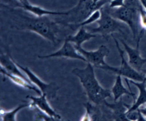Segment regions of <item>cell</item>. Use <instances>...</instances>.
Here are the masks:
<instances>
[{
    "label": "cell",
    "instance_id": "83f0119b",
    "mask_svg": "<svg viewBox=\"0 0 146 121\" xmlns=\"http://www.w3.org/2000/svg\"><path fill=\"white\" fill-rule=\"evenodd\" d=\"M93 1V2L95 3H96V2H97L98 1H99V0H92Z\"/></svg>",
    "mask_w": 146,
    "mask_h": 121
},
{
    "label": "cell",
    "instance_id": "603a6c76",
    "mask_svg": "<svg viewBox=\"0 0 146 121\" xmlns=\"http://www.w3.org/2000/svg\"><path fill=\"white\" fill-rule=\"evenodd\" d=\"M139 23L143 30H146V10L143 6L139 10Z\"/></svg>",
    "mask_w": 146,
    "mask_h": 121
},
{
    "label": "cell",
    "instance_id": "6da1fadb",
    "mask_svg": "<svg viewBox=\"0 0 146 121\" xmlns=\"http://www.w3.org/2000/svg\"><path fill=\"white\" fill-rule=\"evenodd\" d=\"M72 73L77 76L83 87L89 101L97 105H102L107 98L111 97L110 89L103 87L96 78L94 66L87 62L84 68H74Z\"/></svg>",
    "mask_w": 146,
    "mask_h": 121
},
{
    "label": "cell",
    "instance_id": "cb8c5ba5",
    "mask_svg": "<svg viewBox=\"0 0 146 121\" xmlns=\"http://www.w3.org/2000/svg\"><path fill=\"white\" fill-rule=\"evenodd\" d=\"M125 0H112L109 3L110 8H116L123 6L125 5Z\"/></svg>",
    "mask_w": 146,
    "mask_h": 121
},
{
    "label": "cell",
    "instance_id": "7c38bea8",
    "mask_svg": "<svg viewBox=\"0 0 146 121\" xmlns=\"http://www.w3.org/2000/svg\"><path fill=\"white\" fill-rule=\"evenodd\" d=\"M0 62L1 67L3 68L8 73L29 80L26 75L23 74L21 71V69L16 64L15 60L10 54L1 53L0 56Z\"/></svg>",
    "mask_w": 146,
    "mask_h": 121
},
{
    "label": "cell",
    "instance_id": "d4e9b609",
    "mask_svg": "<svg viewBox=\"0 0 146 121\" xmlns=\"http://www.w3.org/2000/svg\"><path fill=\"white\" fill-rule=\"evenodd\" d=\"M139 110H140V112L141 113V114L144 116V118H146V107L144 108H142V109L139 108Z\"/></svg>",
    "mask_w": 146,
    "mask_h": 121
},
{
    "label": "cell",
    "instance_id": "8fae6325",
    "mask_svg": "<svg viewBox=\"0 0 146 121\" xmlns=\"http://www.w3.org/2000/svg\"><path fill=\"white\" fill-rule=\"evenodd\" d=\"M103 105L107 107L111 111L110 116L113 120H128L126 117V112L129 105L125 103L121 98L114 103H108L106 100Z\"/></svg>",
    "mask_w": 146,
    "mask_h": 121
},
{
    "label": "cell",
    "instance_id": "4fadbf2b",
    "mask_svg": "<svg viewBox=\"0 0 146 121\" xmlns=\"http://www.w3.org/2000/svg\"><path fill=\"white\" fill-rule=\"evenodd\" d=\"M15 7H19L24 10L28 11L31 14H33L35 16L41 17L43 16H48V15H59V16H66L68 14V10L66 11H50L46 9H44L41 7L38 6L34 5L31 4L26 5H18Z\"/></svg>",
    "mask_w": 146,
    "mask_h": 121
},
{
    "label": "cell",
    "instance_id": "9c48e42d",
    "mask_svg": "<svg viewBox=\"0 0 146 121\" xmlns=\"http://www.w3.org/2000/svg\"><path fill=\"white\" fill-rule=\"evenodd\" d=\"M38 57L42 59L52 57H64L80 60L86 62L84 57L77 51L74 45L72 44V43L66 39H64L63 45L58 51L47 55L38 56Z\"/></svg>",
    "mask_w": 146,
    "mask_h": 121
},
{
    "label": "cell",
    "instance_id": "d6986e66",
    "mask_svg": "<svg viewBox=\"0 0 146 121\" xmlns=\"http://www.w3.org/2000/svg\"><path fill=\"white\" fill-rule=\"evenodd\" d=\"M30 106V103L25 102L17 106L14 109L9 111H6L3 109L1 110V118L3 121H15L16 120L17 114L22 109Z\"/></svg>",
    "mask_w": 146,
    "mask_h": 121
},
{
    "label": "cell",
    "instance_id": "5b68a950",
    "mask_svg": "<svg viewBox=\"0 0 146 121\" xmlns=\"http://www.w3.org/2000/svg\"><path fill=\"white\" fill-rule=\"evenodd\" d=\"M113 37L114 41L115 43L116 48L119 53V56L121 59V64L119 67L112 66L110 65H108L107 67L105 68V70L111 72L112 73H115L117 74H120L121 76L126 78L127 79L133 80L137 82L143 81L146 78V76L143 73L139 72L134 68H133L124 58V51L121 49L119 45L118 41L117 39L114 37L113 35H111Z\"/></svg>",
    "mask_w": 146,
    "mask_h": 121
},
{
    "label": "cell",
    "instance_id": "5bb4252c",
    "mask_svg": "<svg viewBox=\"0 0 146 121\" xmlns=\"http://www.w3.org/2000/svg\"><path fill=\"white\" fill-rule=\"evenodd\" d=\"M129 82L137 87L139 89V93L136 99L134 101L132 105L129 106L127 112L137 110L140 106L146 103V78L141 82H137L131 80H129Z\"/></svg>",
    "mask_w": 146,
    "mask_h": 121
},
{
    "label": "cell",
    "instance_id": "9a60e30c",
    "mask_svg": "<svg viewBox=\"0 0 146 121\" xmlns=\"http://www.w3.org/2000/svg\"><path fill=\"white\" fill-rule=\"evenodd\" d=\"M1 73L5 76L7 77L9 79H10L15 84L27 89L28 90H31L35 91L38 95H41L42 93L41 91L34 85H33L30 80H26L22 77L16 76L14 74H12L11 73L6 72L3 68L1 67Z\"/></svg>",
    "mask_w": 146,
    "mask_h": 121
},
{
    "label": "cell",
    "instance_id": "4316f807",
    "mask_svg": "<svg viewBox=\"0 0 146 121\" xmlns=\"http://www.w3.org/2000/svg\"><path fill=\"white\" fill-rule=\"evenodd\" d=\"M141 73H143V74H144V75L146 76V69H142L141 71Z\"/></svg>",
    "mask_w": 146,
    "mask_h": 121
},
{
    "label": "cell",
    "instance_id": "e0dca14e",
    "mask_svg": "<svg viewBox=\"0 0 146 121\" xmlns=\"http://www.w3.org/2000/svg\"><path fill=\"white\" fill-rule=\"evenodd\" d=\"M112 94L113 96L114 102L117 101L123 95H128L135 98V94H134L131 90L129 91L126 89L122 82L121 76L120 74H117L115 83L112 87L111 89Z\"/></svg>",
    "mask_w": 146,
    "mask_h": 121
},
{
    "label": "cell",
    "instance_id": "ffe728a7",
    "mask_svg": "<svg viewBox=\"0 0 146 121\" xmlns=\"http://www.w3.org/2000/svg\"><path fill=\"white\" fill-rule=\"evenodd\" d=\"M101 11L100 9L96 10L92 12L87 18H86L82 22L78 23V24H67L65 26H68L70 28L74 30L75 28H80V27H84L86 26H88L90 24H92L95 22H97L101 16Z\"/></svg>",
    "mask_w": 146,
    "mask_h": 121
},
{
    "label": "cell",
    "instance_id": "7a4b0ae2",
    "mask_svg": "<svg viewBox=\"0 0 146 121\" xmlns=\"http://www.w3.org/2000/svg\"><path fill=\"white\" fill-rule=\"evenodd\" d=\"M19 15L24 22L16 27L17 29L34 32L54 44L58 43V22L51 20L47 16L30 17L21 14Z\"/></svg>",
    "mask_w": 146,
    "mask_h": 121
},
{
    "label": "cell",
    "instance_id": "7402d4cb",
    "mask_svg": "<svg viewBox=\"0 0 146 121\" xmlns=\"http://www.w3.org/2000/svg\"><path fill=\"white\" fill-rule=\"evenodd\" d=\"M35 110L34 115L35 120H56V119L48 115L47 114L41 111L36 108H34Z\"/></svg>",
    "mask_w": 146,
    "mask_h": 121
},
{
    "label": "cell",
    "instance_id": "ba28073f",
    "mask_svg": "<svg viewBox=\"0 0 146 121\" xmlns=\"http://www.w3.org/2000/svg\"><path fill=\"white\" fill-rule=\"evenodd\" d=\"M143 31L144 30L142 29V30H141L139 32L136 47L135 48L129 46L123 39L120 40V41L124 46V49L127 53L128 57V63L133 68L140 73L143 69V66L146 63V59L143 58L141 56L139 51L140 41L143 34Z\"/></svg>",
    "mask_w": 146,
    "mask_h": 121
},
{
    "label": "cell",
    "instance_id": "ac0fdd59",
    "mask_svg": "<svg viewBox=\"0 0 146 121\" xmlns=\"http://www.w3.org/2000/svg\"><path fill=\"white\" fill-rule=\"evenodd\" d=\"M83 106L86 109V112L90 116L91 120H103L104 114L100 107V105H97L88 101L84 103Z\"/></svg>",
    "mask_w": 146,
    "mask_h": 121
},
{
    "label": "cell",
    "instance_id": "2e32d148",
    "mask_svg": "<svg viewBox=\"0 0 146 121\" xmlns=\"http://www.w3.org/2000/svg\"><path fill=\"white\" fill-rule=\"evenodd\" d=\"M96 36V34L90 32L84 27H80L75 35H68L65 39L73 43L75 47H82V44L83 43Z\"/></svg>",
    "mask_w": 146,
    "mask_h": 121
},
{
    "label": "cell",
    "instance_id": "52a82bcc",
    "mask_svg": "<svg viewBox=\"0 0 146 121\" xmlns=\"http://www.w3.org/2000/svg\"><path fill=\"white\" fill-rule=\"evenodd\" d=\"M15 62L21 70L25 73L30 82L36 86L41 91L42 94H45L47 95L48 99H53L56 97L59 87L55 83L51 82L47 84L43 82L28 67L23 66L19 64L17 61H15Z\"/></svg>",
    "mask_w": 146,
    "mask_h": 121
},
{
    "label": "cell",
    "instance_id": "3957f363",
    "mask_svg": "<svg viewBox=\"0 0 146 121\" xmlns=\"http://www.w3.org/2000/svg\"><path fill=\"white\" fill-rule=\"evenodd\" d=\"M141 6L140 2L126 1L124 6L119 7L110 8L108 6V10L111 16L129 27L135 39L138 34L139 10Z\"/></svg>",
    "mask_w": 146,
    "mask_h": 121
},
{
    "label": "cell",
    "instance_id": "484cf974",
    "mask_svg": "<svg viewBox=\"0 0 146 121\" xmlns=\"http://www.w3.org/2000/svg\"><path fill=\"white\" fill-rule=\"evenodd\" d=\"M141 5V6L143 7V8L146 10V0H139Z\"/></svg>",
    "mask_w": 146,
    "mask_h": 121
},
{
    "label": "cell",
    "instance_id": "8992f818",
    "mask_svg": "<svg viewBox=\"0 0 146 121\" xmlns=\"http://www.w3.org/2000/svg\"><path fill=\"white\" fill-rule=\"evenodd\" d=\"M75 47L84 57L86 62L91 64L94 67L104 70L108 66V64L105 61V58L110 53V51L105 45H101L95 51H87L82 47Z\"/></svg>",
    "mask_w": 146,
    "mask_h": 121
},
{
    "label": "cell",
    "instance_id": "44dd1931",
    "mask_svg": "<svg viewBox=\"0 0 146 121\" xmlns=\"http://www.w3.org/2000/svg\"><path fill=\"white\" fill-rule=\"evenodd\" d=\"M126 117L128 120L135 121V120H146L144 116L140 112L139 109L131 111L126 112Z\"/></svg>",
    "mask_w": 146,
    "mask_h": 121
},
{
    "label": "cell",
    "instance_id": "277c9868",
    "mask_svg": "<svg viewBox=\"0 0 146 121\" xmlns=\"http://www.w3.org/2000/svg\"><path fill=\"white\" fill-rule=\"evenodd\" d=\"M105 6L100 9L102 14L99 19L96 22L98 26L89 29L88 31L94 34H99L104 38L113 35L115 32L124 34V23L111 16L108 12V7Z\"/></svg>",
    "mask_w": 146,
    "mask_h": 121
},
{
    "label": "cell",
    "instance_id": "30bf717a",
    "mask_svg": "<svg viewBox=\"0 0 146 121\" xmlns=\"http://www.w3.org/2000/svg\"><path fill=\"white\" fill-rule=\"evenodd\" d=\"M26 98L31 101L30 103V108H36L48 115L56 119V120L61 119L60 115L49 104L48 98L45 94H42L38 97L27 95Z\"/></svg>",
    "mask_w": 146,
    "mask_h": 121
}]
</instances>
